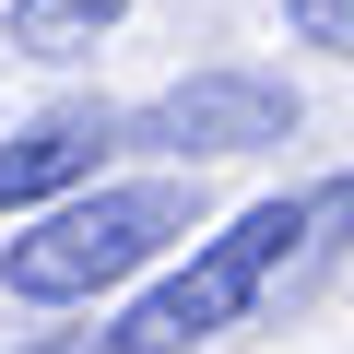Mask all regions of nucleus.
Wrapping results in <instances>:
<instances>
[{
  "label": "nucleus",
  "mask_w": 354,
  "mask_h": 354,
  "mask_svg": "<svg viewBox=\"0 0 354 354\" xmlns=\"http://www.w3.org/2000/svg\"><path fill=\"white\" fill-rule=\"evenodd\" d=\"M118 106H95V95H71V106H48V118H24L12 142H0V213H36V201H83V189H106V153H118Z\"/></svg>",
  "instance_id": "nucleus-4"
},
{
  "label": "nucleus",
  "mask_w": 354,
  "mask_h": 354,
  "mask_svg": "<svg viewBox=\"0 0 354 354\" xmlns=\"http://www.w3.org/2000/svg\"><path fill=\"white\" fill-rule=\"evenodd\" d=\"M118 12H130V0H12V12H0V36H12L24 59H83Z\"/></svg>",
  "instance_id": "nucleus-5"
},
{
  "label": "nucleus",
  "mask_w": 354,
  "mask_h": 354,
  "mask_svg": "<svg viewBox=\"0 0 354 354\" xmlns=\"http://www.w3.org/2000/svg\"><path fill=\"white\" fill-rule=\"evenodd\" d=\"M24 354H118V330H48V342H24Z\"/></svg>",
  "instance_id": "nucleus-7"
},
{
  "label": "nucleus",
  "mask_w": 354,
  "mask_h": 354,
  "mask_svg": "<svg viewBox=\"0 0 354 354\" xmlns=\"http://www.w3.org/2000/svg\"><path fill=\"white\" fill-rule=\"evenodd\" d=\"M177 236H189V189H177V177H118V189L59 201L36 236H12L0 248V283H12L24 307H95L106 283H130Z\"/></svg>",
  "instance_id": "nucleus-2"
},
{
  "label": "nucleus",
  "mask_w": 354,
  "mask_h": 354,
  "mask_svg": "<svg viewBox=\"0 0 354 354\" xmlns=\"http://www.w3.org/2000/svg\"><path fill=\"white\" fill-rule=\"evenodd\" d=\"M354 225V177H319L307 201H248L225 236H201L189 260H177L130 319H118V354H189V342H225L260 295H272V272H295V248H330Z\"/></svg>",
  "instance_id": "nucleus-1"
},
{
  "label": "nucleus",
  "mask_w": 354,
  "mask_h": 354,
  "mask_svg": "<svg viewBox=\"0 0 354 354\" xmlns=\"http://www.w3.org/2000/svg\"><path fill=\"white\" fill-rule=\"evenodd\" d=\"M283 130H295V83H283V71H189V83H165V95L130 118V142H153V153H177V165L272 153Z\"/></svg>",
  "instance_id": "nucleus-3"
},
{
  "label": "nucleus",
  "mask_w": 354,
  "mask_h": 354,
  "mask_svg": "<svg viewBox=\"0 0 354 354\" xmlns=\"http://www.w3.org/2000/svg\"><path fill=\"white\" fill-rule=\"evenodd\" d=\"M283 24H295L307 48H330V59H354V0H283Z\"/></svg>",
  "instance_id": "nucleus-6"
}]
</instances>
